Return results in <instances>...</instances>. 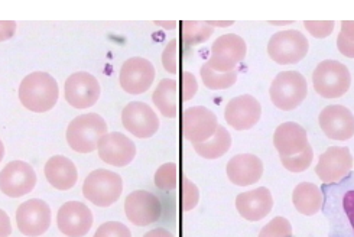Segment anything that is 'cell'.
Masks as SVG:
<instances>
[{
    "instance_id": "obj_29",
    "label": "cell",
    "mask_w": 354,
    "mask_h": 237,
    "mask_svg": "<svg viewBox=\"0 0 354 237\" xmlns=\"http://www.w3.org/2000/svg\"><path fill=\"white\" fill-rule=\"evenodd\" d=\"M155 185L162 191H172L178 184V167L174 162H167L160 165L155 172Z\"/></svg>"
},
{
    "instance_id": "obj_23",
    "label": "cell",
    "mask_w": 354,
    "mask_h": 237,
    "mask_svg": "<svg viewBox=\"0 0 354 237\" xmlns=\"http://www.w3.org/2000/svg\"><path fill=\"white\" fill-rule=\"evenodd\" d=\"M45 178L55 189L59 191H68L78 180L77 167L67 156L55 155L46 161L45 168Z\"/></svg>"
},
{
    "instance_id": "obj_31",
    "label": "cell",
    "mask_w": 354,
    "mask_h": 237,
    "mask_svg": "<svg viewBox=\"0 0 354 237\" xmlns=\"http://www.w3.org/2000/svg\"><path fill=\"white\" fill-rule=\"evenodd\" d=\"M337 48L344 57L354 58V21L342 22V30L337 38Z\"/></svg>"
},
{
    "instance_id": "obj_36",
    "label": "cell",
    "mask_w": 354,
    "mask_h": 237,
    "mask_svg": "<svg viewBox=\"0 0 354 237\" xmlns=\"http://www.w3.org/2000/svg\"><path fill=\"white\" fill-rule=\"evenodd\" d=\"M304 25L314 38L323 39L333 34L335 22L334 21H305Z\"/></svg>"
},
{
    "instance_id": "obj_21",
    "label": "cell",
    "mask_w": 354,
    "mask_h": 237,
    "mask_svg": "<svg viewBox=\"0 0 354 237\" xmlns=\"http://www.w3.org/2000/svg\"><path fill=\"white\" fill-rule=\"evenodd\" d=\"M273 207V197L266 187H259L236 197V209L248 221L263 220Z\"/></svg>"
},
{
    "instance_id": "obj_11",
    "label": "cell",
    "mask_w": 354,
    "mask_h": 237,
    "mask_svg": "<svg viewBox=\"0 0 354 237\" xmlns=\"http://www.w3.org/2000/svg\"><path fill=\"white\" fill-rule=\"evenodd\" d=\"M102 87L94 75L78 71L71 74L64 84V97L75 108H88L100 99Z\"/></svg>"
},
{
    "instance_id": "obj_7",
    "label": "cell",
    "mask_w": 354,
    "mask_h": 237,
    "mask_svg": "<svg viewBox=\"0 0 354 237\" xmlns=\"http://www.w3.org/2000/svg\"><path fill=\"white\" fill-rule=\"evenodd\" d=\"M248 46L245 39L236 34L218 37L212 45V55L207 66L217 73H230L245 59Z\"/></svg>"
},
{
    "instance_id": "obj_22",
    "label": "cell",
    "mask_w": 354,
    "mask_h": 237,
    "mask_svg": "<svg viewBox=\"0 0 354 237\" xmlns=\"http://www.w3.org/2000/svg\"><path fill=\"white\" fill-rule=\"evenodd\" d=\"M273 145H275L281 158L294 156L310 146L308 135L301 124L295 122H286L279 124L275 135H273Z\"/></svg>"
},
{
    "instance_id": "obj_42",
    "label": "cell",
    "mask_w": 354,
    "mask_h": 237,
    "mask_svg": "<svg viewBox=\"0 0 354 237\" xmlns=\"http://www.w3.org/2000/svg\"><path fill=\"white\" fill-rule=\"evenodd\" d=\"M208 22V25L210 26H221V28H224V26H232L234 22L233 21H227V22H218V21H207Z\"/></svg>"
},
{
    "instance_id": "obj_18",
    "label": "cell",
    "mask_w": 354,
    "mask_h": 237,
    "mask_svg": "<svg viewBox=\"0 0 354 237\" xmlns=\"http://www.w3.org/2000/svg\"><path fill=\"white\" fill-rule=\"evenodd\" d=\"M318 123L324 135L333 140H348L354 136V115L344 106L331 104L323 108Z\"/></svg>"
},
{
    "instance_id": "obj_27",
    "label": "cell",
    "mask_w": 354,
    "mask_h": 237,
    "mask_svg": "<svg viewBox=\"0 0 354 237\" xmlns=\"http://www.w3.org/2000/svg\"><path fill=\"white\" fill-rule=\"evenodd\" d=\"M214 32L213 26L207 21H185L183 22V38L188 46L204 44Z\"/></svg>"
},
{
    "instance_id": "obj_4",
    "label": "cell",
    "mask_w": 354,
    "mask_h": 237,
    "mask_svg": "<svg viewBox=\"0 0 354 237\" xmlns=\"http://www.w3.org/2000/svg\"><path fill=\"white\" fill-rule=\"evenodd\" d=\"M313 84L321 97L339 99L348 91L351 74L343 62L326 59L314 70Z\"/></svg>"
},
{
    "instance_id": "obj_32",
    "label": "cell",
    "mask_w": 354,
    "mask_h": 237,
    "mask_svg": "<svg viewBox=\"0 0 354 237\" xmlns=\"http://www.w3.org/2000/svg\"><path fill=\"white\" fill-rule=\"evenodd\" d=\"M257 237H292V226L285 217L272 218Z\"/></svg>"
},
{
    "instance_id": "obj_6",
    "label": "cell",
    "mask_w": 354,
    "mask_h": 237,
    "mask_svg": "<svg viewBox=\"0 0 354 237\" xmlns=\"http://www.w3.org/2000/svg\"><path fill=\"white\" fill-rule=\"evenodd\" d=\"M308 48L310 44L304 34L297 29H288L272 35L268 44V54L279 66L298 64L308 54Z\"/></svg>"
},
{
    "instance_id": "obj_33",
    "label": "cell",
    "mask_w": 354,
    "mask_h": 237,
    "mask_svg": "<svg viewBox=\"0 0 354 237\" xmlns=\"http://www.w3.org/2000/svg\"><path fill=\"white\" fill-rule=\"evenodd\" d=\"M181 200H183V210L191 211L197 207L200 201V189L198 187L189 181L187 177L183 178V187H181Z\"/></svg>"
},
{
    "instance_id": "obj_25",
    "label": "cell",
    "mask_w": 354,
    "mask_h": 237,
    "mask_svg": "<svg viewBox=\"0 0 354 237\" xmlns=\"http://www.w3.org/2000/svg\"><path fill=\"white\" fill-rule=\"evenodd\" d=\"M152 100L165 117H175L178 113V84L172 78L160 80L152 94Z\"/></svg>"
},
{
    "instance_id": "obj_19",
    "label": "cell",
    "mask_w": 354,
    "mask_h": 237,
    "mask_svg": "<svg viewBox=\"0 0 354 237\" xmlns=\"http://www.w3.org/2000/svg\"><path fill=\"white\" fill-rule=\"evenodd\" d=\"M262 106L250 94L232 99L224 108V119L236 131H249L259 122Z\"/></svg>"
},
{
    "instance_id": "obj_8",
    "label": "cell",
    "mask_w": 354,
    "mask_h": 237,
    "mask_svg": "<svg viewBox=\"0 0 354 237\" xmlns=\"http://www.w3.org/2000/svg\"><path fill=\"white\" fill-rule=\"evenodd\" d=\"M16 225L26 237H39L51 226V209L39 198H30L22 202L16 210Z\"/></svg>"
},
{
    "instance_id": "obj_40",
    "label": "cell",
    "mask_w": 354,
    "mask_h": 237,
    "mask_svg": "<svg viewBox=\"0 0 354 237\" xmlns=\"http://www.w3.org/2000/svg\"><path fill=\"white\" fill-rule=\"evenodd\" d=\"M12 234V221L5 210L0 209V237H9Z\"/></svg>"
},
{
    "instance_id": "obj_14",
    "label": "cell",
    "mask_w": 354,
    "mask_h": 237,
    "mask_svg": "<svg viewBox=\"0 0 354 237\" xmlns=\"http://www.w3.org/2000/svg\"><path fill=\"white\" fill-rule=\"evenodd\" d=\"M353 169V155L346 146H330L319 156L315 173L324 184H335Z\"/></svg>"
},
{
    "instance_id": "obj_35",
    "label": "cell",
    "mask_w": 354,
    "mask_h": 237,
    "mask_svg": "<svg viewBox=\"0 0 354 237\" xmlns=\"http://www.w3.org/2000/svg\"><path fill=\"white\" fill-rule=\"evenodd\" d=\"M162 64L168 73L171 74L178 73V41L176 39L169 41L167 48L164 50Z\"/></svg>"
},
{
    "instance_id": "obj_12",
    "label": "cell",
    "mask_w": 354,
    "mask_h": 237,
    "mask_svg": "<svg viewBox=\"0 0 354 237\" xmlns=\"http://www.w3.org/2000/svg\"><path fill=\"white\" fill-rule=\"evenodd\" d=\"M218 128L217 116L204 106L188 107L183 113L184 138L194 144H203L210 139Z\"/></svg>"
},
{
    "instance_id": "obj_38",
    "label": "cell",
    "mask_w": 354,
    "mask_h": 237,
    "mask_svg": "<svg viewBox=\"0 0 354 237\" xmlns=\"http://www.w3.org/2000/svg\"><path fill=\"white\" fill-rule=\"evenodd\" d=\"M342 211L350 230L354 234V189H347L342 196Z\"/></svg>"
},
{
    "instance_id": "obj_10",
    "label": "cell",
    "mask_w": 354,
    "mask_h": 237,
    "mask_svg": "<svg viewBox=\"0 0 354 237\" xmlns=\"http://www.w3.org/2000/svg\"><path fill=\"white\" fill-rule=\"evenodd\" d=\"M124 214L135 226H151L162 216V204L155 194L138 189L126 197Z\"/></svg>"
},
{
    "instance_id": "obj_24",
    "label": "cell",
    "mask_w": 354,
    "mask_h": 237,
    "mask_svg": "<svg viewBox=\"0 0 354 237\" xmlns=\"http://www.w3.org/2000/svg\"><path fill=\"white\" fill-rule=\"evenodd\" d=\"M294 207L302 216H315L321 209H323V191L321 188L313 182H301L295 187L292 193Z\"/></svg>"
},
{
    "instance_id": "obj_15",
    "label": "cell",
    "mask_w": 354,
    "mask_h": 237,
    "mask_svg": "<svg viewBox=\"0 0 354 237\" xmlns=\"http://www.w3.org/2000/svg\"><path fill=\"white\" fill-rule=\"evenodd\" d=\"M93 213L86 204L67 201L57 214V226L67 237H84L93 227Z\"/></svg>"
},
{
    "instance_id": "obj_2",
    "label": "cell",
    "mask_w": 354,
    "mask_h": 237,
    "mask_svg": "<svg viewBox=\"0 0 354 237\" xmlns=\"http://www.w3.org/2000/svg\"><path fill=\"white\" fill-rule=\"evenodd\" d=\"M107 135V123L97 113L77 116L67 129L68 146L78 153H91L97 151L100 139Z\"/></svg>"
},
{
    "instance_id": "obj_39",
    "label": "cell",
    "mask_w": 354,
    "mask_h": 237,
    "mask_svg": "<svg viewBox=\"0 0 354 237\" xmlns=\"http://www.w3.org/2000/svg\"><path fill=\"white\" fill-rule=\"evenodd\" d=\"M16 32L15 21H0V42L10 39Z\"/></svg>"
},
{
    "instance_id": "obj_44",
    "label": "cell",
    "mask_w": 354,
    "mask_h": 237,
    "mask_svg": "<svg viewBox=\"0 0 354 237\" xmlns=\"http://www.w3.org/2000/svg\"><path fill=\"white\" fill-rule=\"evenodd\" d=\"M3 156H5V145H3V142L0 140V162L3 161Z\"/></svg>"
},
{
    "instance_id": "obj_41",
    "label": "cell",
    "mask_w": 354,
    "mask_h": 237,
    "mask_svg": "<svg viewBox=\"0 0 354 237\" xmlns=\"http://www.w3.org/2000/svg\"><path fill=\"white\" fill-rule=\"evenodd\" d=\"M143 237H175V236L169 230H167V229L158 227V229H153V230L148 231Z\"/></svg>"
},
{
    "instance_id": "obj_5",
    "label": "cell",
    "mask_w": 354,
    "mask_h": 237,
    "mask_svg": "<svg viewBox=\"0 0 354 237\" xmlns=\"http://www.w3.org/2000/svg\"><path fill=\"white\" fill-rule=\"evenodd\" d=\"M308 86L305 77L298 71H282L270 84V100L283 112H291L307 97Z\"/></svg>"
},
{
    "instance_id": "obj_37",
    "label": "cell",
    "mask_w": 354,
    "mask_h": 237,
    "mask_svg": "<svg viewBox=\"0 0 354 237\" xmlns=\"http://www.w3.org/2000/svg\"><path fill=\"white\" fill-rule=\"evenodd\" d=\"M198 90V83L194 74L189 71H184L181 77V96L183 102H188L197 94Z\"/></svg>"
},
{
    "instance_id": "obj_16",
    "label": "cell",
    "mask_w": 354,
    "mask_h": 237,
    "mask_svg": "<svg viewBox=\"0 0 354 237\" xmlns=\"http://www.w3.org/2000/svg\"><path fill=\"white\" fill-rule=\"evenodd\" d=\"M122 123L124 129L139 139L152 138L159 129V119L156 113L142 102L129 103L122 112Z\"/></svg>"
},
{
    "instance_id": "obj_28",
    "label": "cell",
    "mask_w": 354,
    "mask_h": 237,
    "mask_svg": "<svg viewBox=\"0 0 354 237\" xmlns=\"http://www.w3.org/2000/svg\"><path fill=\"white\" fill-rule=\"evenodd\" d=\"M201 80L204 86L210 90H226L232 87L237 82V71H230V73H217L212 70L210 67L205 64L200 70Z\"/></svg>"
},
{
    "instance_id": "obj_9",
    "label": "cell",
    "mask_w": 354,
    "mask_h": 237,
    "mask_svg": "<svg viewBox=\"0 0 354 237\" xmlns=\"http://www.w3.org/2000/svg\"><path fill=\"white\" fill-rule=\"evenodd\" d=\"M37 172L25 161H12L0 172V191L10 198L28 196L37 185Z\"/></svg>"
},
{
    "instance_id": "obj_45",
    "label": "cell",
    "mask_w": 354,
    "mask_h": 237,
    "mask_svg": "<svg viewBox=\"0 0 354 237\" xmlns=\"http://www.w3.org/2000/svg\"><path fill=\"white\" fill-rule=\"evenodd\" d=\"M272 25H289V23H292V21H286V22H270Z\"/></svg>"
},
{
    "instance_id": "obj_34",
    "label": "cell",
    "mask_w": 354,
    "mask_h": 237,
    "mask_svg": "<svg viewBox=\"0 0 354 237\" xmlns=\"http://www.w3.org/2000/svg\"><path fill=\"white\" fill-rule=\"evenodd\" d=\"M93 237H132V233L120 221H107L95 230Z\"/></svg>"
},
{
    "instance_id": "obj_43",
    "label": "cell",
    "mask_w": 354,
    "mask_h": 237,
    "mask_svg": "<svg viewBox=\"0 0 354 237\" xmlns=\"http://www.w3.org/2000/svg\"><path fill=\"white\" fill-rule=\"evenodd\" d=\"M156 25L165 26V28H175V26H176V22H156Z\"/></svg>"
},
{
    "instance_id": "obj_30",
    "label": "cell",
    "mask_w": 354,
    "mask_h": 237,
    "mask_svg": "<svg viewBox=\"0 0 354 237\" xmlns=\"http://www.w3.org/2000/svg\"><path fill=\"white\" fill-rule=\"evenodd\" d=\"M313 160H314V152H313V148L310 145V146L305 148V151H302L298 155L281 158V162H282L283 168L288 169L289 172L299 173V172L307 171L311 167Z\"/></svg>"
},
{
    "instance_id": "obj_17",
    "label": "cell",
    "mask_w": 354,
    "mask_h": 237,
    "mask_svg": "<svg viewBox=\"0 0 354 237\" xmlns=\"http://www.w3.org/2000/svg\"><path fill=\"white\" fill-rule=\"evenodd\" d=\"M97 152L103 162L111 167L123 168L135 160L136 145L126 135L120 132H111L100 139Z\"/></svg>"
},
{
    "instance_id": "obj_26",
    "label": "cell",
    "mask_w": 354,
    "mask_h": 237,
    "mask_svg": "<svg viewBox=\"0 0 354 237\" xmlns=\"http://www.w3.org/2000/svg\"><path fill=\"white\" fill-rule=\"evenodd\" d=\"M194 151L204 158V160H217L232 148V136L229 131L223 126H218L216 133L203 144H194Z\"/></svg>"
},
{
    "instance_id": "obj_13",
    "label": "cell",
    "mask_w": 354,
    "mask_h": 237,
    "mask_svg": "<svg viewBox=\"0 0 354 237\" xmlns=\"http://www.w3.org/2000/svg\"><path fill=\"white\" fill-rule=\"evenodd\" d=\"M155 80V67L147 58L133 57L123 62L119 73L122 88L129 94L147 93Z\"/></svg>"
},
{
    "instance_id": "obj_1",
    "label": "cell",
    "mask_w": 354,
    "mask_h": 237,
    "mask_svg": "<svg viewBox=\"0 0 354 237\" xmlns=\"http://www.w3.org/2000/svg\"><path fill=\"white\" fill-rule=\"evenodd\" d=\"M18 96L24 107L30 112L45 113L57 104L59 88L55 78L44 71H35L26 75L18 90Z\"/></svg>"
},
{
    "instance_id": "obj_20",
    "label": "cell",
    "mask_w": 354,
    "mask_h": 237,
    "mask_svg": "<svg viewBox=\"0 0 354 237\" xmlns=\"http://www.w3.org/2000/svg\"><path fill=\"white\" fill-rule=\"evenodd\" d=\"M227 178L237 187L256 184L263 176V162L253 153H239L233 156L226 167Z\"/></svg>"
},
{
    "instance_id": "obj_3",
    "label": "cell",
    "mask_w": 354,
    "mask_h": 237,
    "mask_svg": "<svg viewBox=\"0 0 354 237\" xmlns=\"http://www.w3.org/2000/svg\"><path fill=\"white\" fill-rule=\"evenodd\" d=\"M123 193V180L110 169H94L83 184V196L97 207H110Z\"/></svg>"
}]
</instances>
